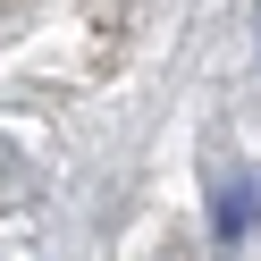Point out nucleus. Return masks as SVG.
<instances>
[{
    "instance_id": "obj_1",
    "label": "nucleus",
    "mask_w": 261,
    "mask_h": 261,
    "mask_svg": "<svg viewBox=\"0 0 261 261\" xmlns=\"http://www.w3.org/2000/svg\"><path fill=\"white\" fill-rule=\"evenodd\" d=\"M261 219V186H244V177H227L219 186V211H211V227H219V244H244V227Z\"/></svg>"
}]
</instances>
